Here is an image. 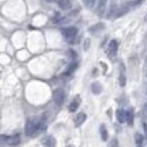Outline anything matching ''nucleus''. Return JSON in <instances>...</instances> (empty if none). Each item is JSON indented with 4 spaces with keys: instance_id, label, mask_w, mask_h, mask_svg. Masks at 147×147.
<instances>
[{
    "instance_id": "obj_1",
    "label": "nucleus",
    "mask_w": 147,
    "mask_h": 147,
    "mask_svg": "<svg viewBox=\"0 0 147 147\" xmlns=\"http://www.w3.org/2000/svg\"><path fill=\"white\" fill-rule=\"evenodd\" d=\"M44 129H45V125H44V124H38L36 121L29 120L26 123V127H25V134H26L27 136H34L38 132L44 131Z\"/></svg>"
},
{
    "instance_id": "obj_2",
    "label": "nucleus",
    "mask_w": 147,
    "mask_h": 147,
    "mask_svg": "<svg viewBox=\"0 0 147 147\" xmlns=\"http://www.w3.org/2000/svg\"><path fill=\"white\" fill-rule=\"evenodd\" d=\"M60 32L63 34L64 40L68 42V44H72L75 41V38L78 36V29L75 26H68V27H61L60 29Z\"/></svg>"
},
{
    "instance_id": "obj_3",
    "label": "nucleus",
    "mask_w": 147,
    "mask_h": 147,
    "mask_svg": "<svg viewBox=\"0 0 147 147\" xmlns=\"http://www.w3.org/2000/svg\"><path fill=\"white\" fill-rule=\"evenodd\" d=\"M117 48H119V42L116 40H112L108 45V49H106V55L109 59H115L116 55H117Z\"/></svg>"
},
{
    "instance_id": "obj_4",
    "label": "nucleus",
    "mask_w": 147,
    "mask_h": 147,
    "mask_svg": "<svg viewBox=\"0 0 147 147\" xmlns=\"http://www.w3.org/2000/svg\"><path fill=\"white\" fill-rule=\"evenodd\" d=\"M0 139L4 140L8 146H18L19 142H21V136H19L18 134H16V135H12V136H5V135H3V136H0Z\"/></svg>"
},
{
    "instance_id": "obj_5",
    "label": "nucleus",
    "mask_w": 147,
    "mask_h": 147,
    "mask_svg": "<svg viewBox=\"0 0 147 147\" xmlns=\"http://www.w3.org/2000/svg\"><path fill=\"white\" fill-rule=\"evenodd\" d=\"M65 100V94H64V91L61 89H57L53 91V101L57 104V105H61Z\"/></svg>"
},
{
    "instance_id": "obj_6",
    "label": "nucleus",
    "mask_w": 147,
    "mask_h": 147,
    "mask_svg": "<svg viewBox=\"0 0 147 147\" xmlns=\"http://www.w3.org/2000/svg\"><path fill=\"white\" fill-rule=\"evenodd\" d=\"M86 119H87L86 113H83V112L78 113V115L75 116V125H76V127H80L84 123V121H86Z\"/></svg>"
},
{
    "instance_id": "obj_7",
    "label": "nucleus",
    "mask_w": 147,
    "mask_h": 147,
    "mask_svg": "<svg viewBox=\"0 0 147 147\" xmlns=\"http://www.w3.org/2000/svg\"><path fill=\"white\" fill-rule=\"evenodd\" d=\"M57 5L60 10H64L67 11L71 8V5H72V3H71V0H57Z\"/></svg>"
},
{
    "instance_id": "obj_8",
    "label": "nucleus",
    "mask_w": 147,
    "mask_h": 147,
    "mask_svg": "<svg viewBox=\"0 0 147 147\" xmlns=\"http://www.w3.org/2000/svg\"><path fill=\"white\" fill-rule=\"evenodd\" d=\"M42 144L47 147H55V144H56V140H55V138L53 136H47L42 139Z\"/></svg>"
},
{
    "instance_id": "obj_9",
    "label": "nucleus",
    "mask_w": 147,
    "mask_h": 147,
    "mask_svg": "<svg viewBox=\"0 0 147 147\" xmlns=\"http://www.w3.org/2000/svg\"><path fill=\"white\" fill-rule=\"evenodd\" d=\"M91 91H93V94L98 95L102 93V84L100 82H94V83L91 84Z\"/></svg>"
},
{
    "instance_id": "obj_10",
    "label": "nucleus",
    "mask_w": 147,
    "mask_h": 147,
    "mask_svg": "<svg viewBox=\"0 0 147 147\" xmlns=\"http://www.w3.org/2000/svg\"><path fill=\"white\" fill-rule=\"evenodd\" d=\"M79 104H80V97L79 95H76L75 98H74V101L71 102V105H69V112H75V110L79 108Z\"/></svg>"
},
{
    "instance_id": "obj_11",
    "label": "nucleus",
    "mask_w": 147,
    "mask_h": 147,
    "mask_svg": "<svg viewBox=\"0 0 147 147\" xmlns=\"http://www.w3.org/2000/svg\"><path fill=\"white\" fill-rule=\"evenodd\" d=\"M125 121H127V124L129 127L134 125V112H132L131 109H128L125 112Z\"/></svg>"
},
{
    "instance_id": "obj_12",
    "label": "nucleus",
    "mask_w": 147,
    "mask_h": 147,
    "mask_svg": "<svg viewBox=\"0 0 147 147\" xmlns=\"http://www.w3.org/2000/svg\"><path fill=\"white\" fill-rule=\"evenodd\" d=\"M119 80H120V86H125L127 83V79H125V71H124V65L121 64L120 65V78H119Z\"/></svg>"
},
{
    "instance_id": "obj_13",
    "label": "nucleus",
    "mask_w": 147,
    "mask_h": 147,
    "mask_svg": "<svg viewBox=\"0 0 147 147\" xmlns=\"http://www.w3.org/2000/svg\"><path fill=\"white\" fill-rule=\"evenodd\" d=\"M116 117L120 123H125V110L124 109H117L116 110Z\"/></svg>"
},
{
    "instance_id": "obj_14",
    "label": "nucleus",
    "mask_w": 147,
    "mask_h": 147,
    "mask_svg": "<svg viewBox=\"0 0 147 147\" xmlns=\"http://www.w3.org/2000/svg\"><path fill=\"white\" fill-rule=\"evenodd\" d=\"M78 61H75V60H74V63H71L68 65V68L65 69V72H64V75H71V74L72 72H75V69L78 68Z\"/></svg>"
},
{
    "instance_id": "obj_15",
    "label": "nucleus",
    "mask_w": 147,
    "mask_h": 147,
    "mask_svg": "<svg viewBox=\"0 0 147 147\" xmlns=\"http://www.w3.org/2000/svg\"><path fill=\"white\" fill-rule=\"evenodd\" d=\"M100 132H101V139L104 140V142H106L108 140V131H106V127L102 124V125H100Z\"/></svg>"
},
{
    "instance_id": "obj_16",
    "label": "nucleus",
    "mask_w": 147,
    "mask_h": 147,
    "mask_svg": "<svg viewBox=\"0 0 147 147\" xmlns=\"http://www.w3.org/2000/svg\"><path fill=\"white\" fill-rule=\"evenodd\" d=\"M102 29H104V25H102V23H97V25H94V26H91L89 29V32L90 33H98L100 32V30H102Z\"/></svg>"
},
{
    "instance_id": "obj_17",
    "label": "nucleus",
    "mask_w": 147,
    "mask_h": 147,
    "mask_svg": "<svg viewBox=\"0 0 147 147\" xmlns=\"http://www.w3.org/2000/svg\"><path fill=\"white\" fill-rule=\"evenodd\" d=\"M135 142H136L138 147H143V142H144V138L140 134H135Z\"/></svg>"
},
{
    "instance_id": "obj_18",
    "label": "nucleus",
    "mask_w": 147,
    "mask_h": 147,
    "mask_svg": "<svg viewBox=\"0 0 147 147\" xmlns=\"http://www.w3.org/2000/svg\"><path fill=\"white\" fill-rule=\"evenodd\" d=\"M97 3V0H83V4L87 7V8H93Z\"/></svg>"
},
{
    "instance_id": "obj_19",
    "label": "nucleus",
    "mask_w": 147,
    "mask_h": 147,
    "mask_svg": "<svg viewBox=\"0 0 147 147\" xmlns=\"http://www.w3.org/2000/svg\"><path fill=\"white\" fill-rule=\"evenodd\" d=\"M106 1H108V0H100V3H98V11H100V12H102V10H104V7H105V4H106Z\"/></svg>"
},
{
    "instance_id": "obj_20",
    "label": "nucleus",
    "mask_w": 147,
    "mask_h": 147,
    "mask_svg": "<svg viewBox=\"0 0 147 147\" xmlns=\"http://www.w3.org/2000/svg\"><path fill=\"white\" fill-rule=\"evenodd\" d=\"M89 48H90V38H86L83 44V49L84 51H89Z\"/></svg>"
},
{
    "instance_id": "obj_21",
    "label": "nucleus",
    "mask_w": 147,
    "mask_h": 147,
    "mask_svg": "<svg viewBox=\"0 0 147 147\" xmlns=\"http://www.w3.org/2000/svg\"><path fill=\"white\" fill-rule=\"evenodd\" d=\"M142 1L143 0H134V1H131V3H129V7H134V5H139V4H142Z\"/></svg>"
},
{
    "instance_id": "obj_22",
    "label": "nucleus",
    "mask_w": 147,
    "mask_h": 147,
    "mask_svg": "<svg viewBox=\"0 0 147 147\" xmlns=\"http://www.w3.org/2000/svg\"><path fill=\"white\" fill-rule=\"evenodd\" d=\"M68 53H69V56H71L72 59H76V53H75V51H72V49H69Z\"/></svg>"
},
{
    "instance_id": "obj_23",
    "label": "nucleus",
    "mask_w": 147,
    "mask_h": 147,
    "mask_svg": "<svg viewBox=\"0 0 147 147\" xmlns=\"http://www.w3.org/2000/svg\"><path fill=\"white\" fill-rule=\"evenodd\" d=\"M117 146H119L117 140H116V139H115V140H112V144H110V147H117Z\"/></svg>"
},
{
    "instance_id": "obj_24",
    "label": "nucleus",
    "mask_w": 147,
    "mask_h": 147,
    "mask_svg": "<svg viewBox=\"0 0 147 147\" xmlns=\"http://www.w3.org/2000/svg\"><path fill=\"white\" fill-rule=\"evenodd\" d=\"M143 128H144V134H146V138H147V124L146 123L143 124Z\"/></svg>"
},
{
    "instance_id": "obj_25",
    "label": "nucleus",
    "mask_w": 147,
    "mask_h": 147,
    "mask_svg": "<svg viewBox=\"0 0 147 147\" xmlns=\"http://www.w3.org/2000/svg\"><path fill=\"white\" fill-rule=\"evenodd\" d=\"M48 3H52V1H55V0H47Z\"/></svg>"
},
{
    "instance_id": "obj_26",
    "label": "nucleus",
    "mask_w": 147,
    "mask_h": 147,
    "mask_svg": "<svg viewBox=\"0 0 147 147\" xmlns=\"http://www.w3.org/2000/svg\"><path fill=\"white\" fill-rule=\"evenodd\" d=\"M67 147H72V146H67Z\"/></svg>"
},
{
    "instance_id": "obj_27",
    "label": "nucleus",
    "mask_w": 147,
    "mask_h": 147,
    "mask_svg": "<svg viewBox=\"0 0 147 147\" xmlns=\"http://www.w3.org/2000/svg\"><path fill=\"white\" fill-rule=\"evenodd\" d=\"M146 63H147V57H146Z\"/></svg>"
}]
</instances>
